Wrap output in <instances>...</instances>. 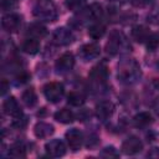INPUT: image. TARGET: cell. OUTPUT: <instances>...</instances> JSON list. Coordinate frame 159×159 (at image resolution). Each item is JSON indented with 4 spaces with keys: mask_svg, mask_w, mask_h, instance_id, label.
Wrapping results in <instances>:
<instances>
[{
    "mask_svg": "<svg viewBox=\"0 0 159 159\" xmlns=\"http://www.w3.org/2000/svg\"><path fill=\"white\" fill-rule=\"evenodd\" d=\"M140 77V67L133 60L122 61L118 66V80L122 83H135Z\"/></svg>",
    "mask_w": 159,
    "mask_h": 159,
    "instance_id": "obj_1",
    "label": "cell"
},
{
    "mask_svg": "<svg viewBox=\"0 0 159 159\" xmlns=\"http://www.w3.org/2000/svg\"><path fill=\"white\" fill-rule=\"evenodd\" d=\"M34 15L42 21L53 22L57 19L58 12L56 5L51 0H37L34 6Z\"/></svg>",
    "mask_w": 159,
    "mask_h": 159,
    "instance_id": "obj_2",
    "label": "cell"
},
{
    "mask_svg": "<svg viewBox=\"0 0 159 159\" xmlns=\"http://www.w3.org/2000/svg\"><path fill=\"white\" fill-rule=\"evenodd\" d=\"M106 50L111 55H118L120 52H125L130 50V45L127 37L120 31H113L106 45Z\"/></svg>",
    "mask_w": 159,
    "mask_h": 159,
    "instance_id": "obj_3",
    "label": "cell"
},
{
    "mask_svg": "<svg viewBox=\"0 0 159 159\" xmlns=\"http://www.w3.org/2000/svg\"><path fill=\"white\" fill-rule=\"evenodd\" d=\"M63 93H65V88L63 84L60 82H50L43 87V94L46 99L51 103L60 102L63 97Z\"/></svg>",
    "mask_w": 159,
    "mask_h": 159,
    "instance_id": "obj_4",
    "label": "cell"
},
{
    "mask_svg": "<svg viewBox=\"0 0 159 159\" xmlns=\"http://www.w3.org/2000/svg\"><path fill=\"white\" fill-rule=\"evenodd\" d=\"M1 26L6 32H17L21 26V16L19 14H7L2 16Z\"/></svg>",
    "mask_w": 159,
    "mask_h": 159,
    "instance_id": "obj_5",
    "label": "cell"
},
{
    "mask_svg": "<svg viewBox=\"0 0 159 159\" xmlns=\"http://www.w3.org/2000/svg\"><path fill=\"white\" fill-rule=\"evenodd\" d=\"M65 138H66V142L72 152L80 150V148L82 145V140H83V135L80 129H77V128L70 129L68 132H66Z\"/></svg>",
    "mask_w": 159,
    "mask_h": 159,
    "instance_id": "obj_6",
    "label": "cell"
},
{
    "mask_svg": "<svg viewBox=\"0 0 159 159\" xmlns=\"http://www.w3.org/2000/svg\"><path fill=\"white\" fill-rule=\"evenodd\" d=\"M52 41H53V43H56L58 46H66L73 41V35L68 29L58 27L52 34Z\"/></svg>",
    "mask_w": 159,
    "mask_h": 159,
    "instance_id": "obj_7",
    "label": "cell"
},
{
    "mask_svg": "<svg viewBox=\"0 0 159 159\" xmlns=\"http://www.w3.org/2000/svg\"><path fill=\"white\" fill-rule=\"evenodd\" d=\"M143 149V143L139 138L137 137H129L127 138L123 144H122V152L127 155H134L137 153H139Z\"/></svg>",
    "mask_w": 159,
    "mask_h": 159,
    "instance_id": "obj_8",
    "label": "cell"
},
{
    "mask_svg": "<svg viewBox=\"0 0 159 159\" xmlns=\"http://www.w3.org/2000/svg\"><path fill=\"white\" fill-rule=\"evenodd\" d=\"M75 66V57L71 52H66L60 56V58L56 61V71L58 73H66L71 71Z\"/></svg>",
    "mask_w": 159,
    "mask_h": 159,
    "instance_id": "obj_9",
    "label": "cell"
},
{
    "mask_svg": "<svg viewBox=\"0 0 159 159\" xmlns=\"http://www.w3.org/2000/svg\"><path fill=\"white\" fill-rule=\"evenodd\" d=\"M45 149H46V153L53 158H60V157L65 155V153H66V147H65L63 142L60 139H52V140L47 142L45 145Z\"/></svg>",
    "mask_w": 159,
    "mask_h": 159,
    "instance_id": "obj_10",
    "label": "cell"
},
{
    "mask_svg": "<svg viewBox=\"0 0 159 159\" xmlns=\"http://www.w3.org/2000/svg\"><path fill=\"white\" fill-rule=\"evenodd\" d=\"M99 53H101V48L97 43H86L80 48V52H78L80 57L83 61L94 60L99 56Z\"/></svg>",
    "mask_w": 159,
    "mask_h": 159,
    "instance_id": "obj_11",
    "label": "cell"
},
{
    "mask_svg": "<svg viewBox=\"0 0 159 159\" xmlns=\"http://www.w3.org/2000/svg\"><path fill=\"white\" fill-rule=\"evenodd\" d=\"M2 109H4V112H5L7 116H11V117H14V118H19V117L22 116L20 104H19V102L16 101L15 97H9V98H6V99L4 101Z\"/></svg>",
    "mask_w": 159,
    "mask_h": 159,
    "instance_id": "obj_12",
    "label": "cell"
},
{
    "mask_svg": "<svg viewBox=\"0 0 159 159\" xmlns=\"http://www.w3.org/2000/svg\"><path fill=\"white\" fill-rule=\"evenodd\" d=\"M114 112V104L109 101H102L96 106V116L101 120H106L112 117Z\"/></svg>",
    "mask_w": 159,
    "mask_h": 159,
    "instance_id": "obj_13",
    "label": "cell"
},
{
    "mask_svg": "<svg viewBox=\"0 0 159 159\" xmlns=\"http://www.w3.org/2000/svg\"><path fill=\"white\" fill-rule=\"evenodd\" d=\"M34 133L37 138L45 139L53 134V125L46 123V122H39L34 127Z\"/></svg>",
    "mask_w": 159,
    "mask_h": 159,
    "instance_id": "obj_14",
    "label": "cell"
},
{
    "mask_svg": "<svg viewBox=\"0 0 159 159\" xmlns=\"http://www.w3.org/2000/svg\"><path fill=\"white\" fill-rule=\"evenodd\" d=\"M89 77L94 82H103V81H106L107 77H108V68H107V66L104 63H99V65L94 66L92 68V71L89 72Z\"/></svg>",
    "mask_w": 159,
    "mask_h": 159,
    "instance_id": "obj_15",
    "label": "cell"
},
{
    "mask_svg": "<svg viewBox=\"0 0 159 159\" xmlns=\"http://www.w3.org/2000/svg\"><path fill=\"white\" fill-rule=\"evenodd\" d=\"M27 34L32 37V39H42L47 35V29L41 25V24H31L29 27H27Z\"/></svg>",
    "mask_w": 159,
    "mask_h": 159,
    "instance_id": "obj_16",
    "label": "cell"
},
{
    "mask_svg": "<svg viewBox=\"0 0 159 159\" xmlns=\"http://www.w3.org/2000/svg\"><path fill=\"white\" fill-rule=\"evenodd\" d=\"M22 51L29 53V55H36L39 51H40V42L37 41V39H27L22 42V46H21Z\"/></svg>",
    "mask_w": 159,
    "mask_h": 159,
    "instance_id": "obj_17",
    "label": "cell"
},
{
    "mask_svg": "<svg viewBox=\"0 0 159 159\" xmlns=\"http://www.w3.org/2000/svg\"><path fill=\"white\" fill-rule=\"evenodd\" d=\"M55 119L62 124H68V123H72L73 119H75V114L72 111L67 109V108H62L60 111H57L55 113Z\"/></svg>",
    "mask_w": 159,
    "mask_h": 159,
    "instance_id": "obj_18",
    "label": "cell"
},
{
    "mask_svg": "<svg viewBox=\"0 0 159 159\" xmlns=\"http://www.w3.org/2000/svg\"><path fill=\"white\" fill-rule=\"evenodd\" d=\"M150 36V32L144 26H134L132 30V37L137 42H144Z\"/></svg>",
    "mask_w": 159,
    "mask_h": 159,
    "instance_id": "obj_19",
    "label": "cell"
},
{
    "mask_svg": "<svg viewBox=\"0 0 159 159\" xmlns=\"http://www.w3.org/2000/svg\"><path fill=\"white\" fill-rule=\"evenodd\" d=\"M21 99L26 107H34L37 103V94H36L34 88H27L24 91Z\"/></svg>",
    "mask_w": 159,
    "mask_h": 159,
    "instance_id": "obj_20",
    "label": "cell"
},
{
    "mask_svg": "<svg viewBox=\"0 0 159 159\" xmlns=\"http://www.w3.org/2000/svg\"><path fill=\"white\" fill-rule=\"evenodd\" d=\"M9 157L11 158H25L26 157V147L22 143H15L9 149Z\"/></svg>",
    "mask_w": 159,
    "mask_h": 159,
    "instance_id": "obj_21",
    "label": "cell"
},
{
    "mask_svg": "<svg viewBox=\"0 0 159 159\" xmlns=\"http://www.w3.org/2000/svg\"><path fill=\"white\" fill-rule=\"evenodd\" d=\"M87 17L91 19V20H99L102 16H103V9L99 4L94 2L92 5H89V7L87 9V12H86Z\"/></svg>",
    "mask_w": 159,
    "mask_h": 159,
    "instance_id": "obj_22",
    "label": "cell"
},
{
    "mask_svg": "<svg viewBox=\"0 0 159 159\" xmlns=\"http://www.w3.org/2000/svg\"><path fill=\"white\" fill-rule=\"evenodd\" d=\"M133 120L138 128H144L152 123V116L148 112H140L134 117Z\"/></svg>",
    "mask_w": 159,
    "mask_h": 159,
    "instance_id": "obj_23",
    "label": "cell"
},
{
    "mask_svg": "<svg viewBox=\"0 0 159 159\" xmlns=\"http://www.w3.org/2000/svg\"><path fill=\"white\" fill-rule=\"evenodd\" d=\"M104 32H106V27H104V25H102V24H94V25L89 26V29H88V35H89V37H92V39H94V40L101 39V37L104 35Z\"/></svg>",
    "mask_w": 159,
    "mask_h": 159,
    "instance_id": "obj_24",
    "label": "cell"
},
{
    "mask_svg": "<svg viewBox=\"0 0 159 159\" xmlns=\"http://www.w3.org/2000/svg\"><path fill=\"white\" fill-rule=\"evenodd\" d=\"M67 102L71 104V106H75V107H80L84 103V96L80 92H71L68 96H67Z\"/></svg>",
    "mask_w": 159,
    "mask_h": 159,
    "instance_id": "obj_25",
    "label": "cell"
},
{
    "mask_svg": "<svg viewBox=\"0 0 159 159\" xmlns=\"http://www.w3.org/2000/svg\"><path fill=\"white\" fill-rule=\"evenodd\" d=\"M158 46H159V35L150 34V36L147 40V48L149 51H154V50H157Z\"/></svg>",
    "mask_w": 159,
    "mask_h": 159,
    "instance_id": "obj_26",
    "label": "cell"
},
{
    "mask_svg": "<svg viewBox=\"0 0 159 159\" xmlns=\"http://www.w3.org/2000/svg\"><path fill=\"white\" fill-rule=\"evenodd\" d=\"M99 155L103 157V158H118L119 153L117 152V149L114 147H106L104 149H102Z\"/></svg>",
    "mask_w": 159,
    "mask_h": 159,
    "instance_id": "obj_27",
    "label": "cell"
},
{
    "mask_svg": "<svg viewBox=\"0 0 159 159\" xmlns=\"http://www.w3.org/2000/svg\"><path fill=\"white\" fill-rule=\"evenodd\" d=\"M16 80H17V83H25V82H27L29 80H30V75L27 73V72H25V71H22V72H20L17 76H16Z\"/></svg>",
    "mask_w": 159,
    "mask_h": 159,
    "instance_id": "obj_28",
    "label": "cell"
},
{
    "mask_svg": "<svg viewBox=\"0 0 159 159\" xmlns=\"http://www.w3.org/2000/svg\"><path fill=\"white\" fill-rule=\"evenodd\" d=\"M1 6H2V10H12L16 6V4L14 0H2Z\"/></svg>",
    "mask_w": 159,
    "mask_h": 159,
    "instance_id": "obj_29",
    "label": "cell"
},
{
    "mask_svg": "<svg viewBox=\"0 0 159 159\" xmlns=\"http://www.w3.org/2000/svg\"><path fill=\"white\" fill-rule=\"evenodd\" d=\"M148 158H155V159H159V148H152L148 154H147Z\"/></svg>",
    "mask_w": 159,
    "mask_h": 159,
    "instance_id": "obj_30",
    "label": "cell"
},
{
    "mask_svg": "<svg viewBox=\"0 0 159 159\" xmlns=\"http://www.w3.org/2000/svg\"><path fill=\"white\" fill-rule=\"evenodd\" d=\"M7 87H9V84H7L6 80H2L1 81V94H5V92L7 91Z\"/></svg>",
    "mask_w": 159,
    "mask_h": 159,
    "instance_id": "obj_31",
    "label": "cell"
},
{
    "mask_svg": "<svg viewBox=\"0 0 159 159\" xmlns=\"http://www.w3.org/2000/svg\"><path fill=\"white\" fill-rule=\"evenodd\" d=\"M111 1H117V2H119V1H120V2H123L124 0H111Z\"/></svg>",
    "mask_w": 159,
    "mask_h": 159,
    "instance_id": "obj_32",
    "label": "cell"
}]
</instances>
